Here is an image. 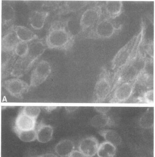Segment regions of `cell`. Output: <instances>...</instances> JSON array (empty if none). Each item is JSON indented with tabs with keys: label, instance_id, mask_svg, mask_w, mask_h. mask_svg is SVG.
Masks as SVG:
<instances>
[{
	"label": "cell",
	"instance_id": "obj_1",
	"mask_svg": "<svg viewBox=\"0 0 155 157\" xmlns=\"http://www.w3.org/2000/svg\"><path fill=\"white\" fill-rule=\"evenodd\" d=\"M73 37L64 26L55 24L51 27L46 39L50 49H67L72 45Z\"/></svg>",
	"mask_w": 155,
	"mask_h": 157
},
{
	"label": "cell",
	"instance_id": "obj_2",
	"mask_svg": "<svg viewBox=\"0 0 155 157\" xmlns=\"http://www.w3.org/2000/svg\"><path fill=\"white\" fill-rule=\"evenodd\" d=\"M52 72L50 64L47 61H40L31 73L30 87L39 86L46 81Z\"/></svg>",
	"mask_w": 155,
	"mask_h": 157
},
{
	"label": "cell",
	"instance_id": "obj_3",
	"mask_svg": "<svg viewBox=\"0 0 155 157\" xmlns=\"http://www.w3.org/2000/svg\"><path fill=\"white\" fill-rule=\"evenodd\" d=\"M3 86L12 96L18 99H22L30 88V86L27 82L18 78H10L5 81Z\"/></svg>",
	"mask_w": 155,
	"mask_h": 157
},
{
	"label": "cell",
	"instance_id": "obj_4",
	"mask_svg": "<svg viewBox=\"0 0 155 157\" xmlns=\"http://www.w3.org/2000/svg\"><path fill=\"white\" fill-rule=\"evenodd\" d=\"M134 82H125L116 87L109 103H124L132 96L135 88Z\"/></svg>",
	"mask_w": 155,
	"mask_h": 157
},
{
	"label": "cell",
	"instance_id": "obj_5",
	"mask_svg": "<svg viewBox=\"0 0 155 157\" xmlns=\"http://www.w3.org/2000/svg\"><path fill=\"white\" fill-rule=\"evenodd\" d=\"M110 80L107 76H104L99 78L95 87L94 103H101L105 100L112 91Z\"/></svg>",
	"mask_w": 155,
	"mask_h": 157
},
{
	"label": "cell",
	"instance_id": "obj_6",
	"mask_svg": "<svg viewBox=\"0 0 155 157\" xmlns=\"http://www.w3.org/2000/svg\"><path fill=\"white\" fill-rule=\"evenodd\" d=\"M37 119L31 117L20 111L15 120L14 131H28L36 129Z\"/></svg>",
	"mask_w": 155,
	"mask_h": 157
},
{
	"label": "cell",
	"instance_id": "obj_7",
	"mask_svg": "<svg viewBox=\"0 0 155 157\" xmlns=\"http://www.w3.org/2000/svg\"><path fill=\"white\" fill-rule=\"evenodd\" d=\"M34 62L28 56L19 58L15 63L10 75L18 78L23 76L29 72Z\"/></svg>",
	"mask_w": 155,
	"mask_h": 157
},
{
	"label": "cell",
	"instance_id": "obj_8",
	"mask_svg": "<svg viewBox=\"0 0 155 157\" xmlns=\"http://www.w3.org/2000/svg\"><path fill=\"white\" fill-rule=\"evenodd\" d=\"M99 146V144L97 138L93 136L87 137L80 142L79 151L89 157H92L97 154Z\"/></svg>",
	"mask_w": 155,
	"mask_h": 157
},
{
	"label": "cell",
	"instance_id": "obj_9",
	"mask_svg": "<svg viewBox=\"0 0 155 157\" xmlns=\"http://www.w3.org/2000/svg\"><path fill=\"white\" fill-rule=\"evenodd\" d=\"M36 130L37 140L40 143H47L52 140L54 132L52 126L41 123H39Z\"/></svg>",
	"mask_w": 155,
	"mask_h": 157
},
{
	"label": "cell",
	"instance_id": "obj_10",
	"mask_svg": "<svg viewBox=\"0 0 155 157\" xmlns=\"http://www.w3.org/2000/svg\"><path fill=\"white\" fill-rule=\"evenodd\" d=\"M20 41L14 30L9 32L2 37L1 44L2 52H13Z\"/></svg>",
	"mask_w": 155,
	"mask_h": 157
},
{
	"label": "cell",
	"instance_id": "obj_11",
	"mask_svg": "<svg viewBox=\"0 0 155 157\" xmlns=\"http://www.w3.org/2000/svg\"><path fill=\"white\" fill-rule=\"evenodd\" d=\"M49 14L48 12L45 11H34L31 13L30 18V25L35 30L42 29Z\"/></svg>",
	"mask_w": 155,
	"mask_h": 157
},
{
	"label": "cell",
	"instance_id": "obj_12",
	"mask_svg": "<svg viewBox=\"0 0 155 157\" xmlns=\"http://www.w3.org/2000/svg\"><path fill=\"white\" fill-rule=\"evenodd\" d=\"M75 146L73 142L70 140H61L55 147L54 150L57 155L61 157H68L74 150Z\"/></svg>",
	"mask_w": 155,
	"mask_h": 157
},
{
	"label": "cell",
	"instance_id": "obj_13",
	"mask_svg": "<svg viewBox=\"0 0 155 157\" xmlns=\"http://www.w3.org/2000/svg\"><path fill=\"white\" fill-rule=\"evenodd\" d=\"M14 30L20 41L28 42L38 38L32 31L24 26H16Z\"/></svg>",
	"mask_w": 155,
	"mask_h": 157
},
{
	"label": "cell",
	"instance_id": "obj_14",
	"mask_svg": "<svg viewBox=\"0 0 155 157\" xmlns=\"http://www.w3.org/2000/svg\"><path fill=\"white\" fill-rule=\"evenodd\" d=\"M46 47L44 44L40 41H35L29 45L28 56L35 62L45 52Z\"/></svg>",
	"mask_w": 155,
	"mask_h": 157
},
{
	"label": "cell",
	"instance_id": "obj_15",
	"mask_svg": "<svg viewBox=\"0 0 155 157\" xmlns=\"http://www.w3.org/2000/svg\"><path fill=\"white\" fill-rule=\"evenodd\" d=\"M97 12L95 9L87 10L82 15L81 24L83 29L88 28L95 22L97 18Z\"/></svg>",
	"mask_w": 155,
	"mask_h": 157
},
{
	"label": "cell",
	"instance_id": "obj_16",
	"mask_svg": "<svg viewBox=\"0 0 155 157\" xmlns=\"http://www.w3.org/2000/svg\"><path fill=\"white\" fill-rule=\"evenodd\" d=\"M99 134L104 138L106 141L112 143L116 147L121 145L122 143V138L116 131L104 129L100 131Z\"/></svg>",
	"mask_w": 155,
	"mask_h": 157
},
{
	"label": "cell",
	"instance_id": "obj_17",
	"mask_svg": "<svg viewBox=\"0 0 155 157\" xmlns=\"http://www.w3.org/2000/svg\"><path fill=\"white\" fill-rule=\"evenodd\" d=\"M116 153L115 146L105 141L99 144L97 154L98 157H114Z\"/></svg>",
	"mask_w": 155,
	"mask_h": 157
},
{
	"label": "cell",
	"instance_id": "obj_18",
	"mask_svg": "<svg viewBox=\"0 0 155 157\" xmlns=\"http://www.w3.org/2000/svg\"><path fill=\"white\" fill-rule=\"evenodd\" d=\"M92 126L96 128H103L113 124L112 120L106 114H100L93 117L91 121Z\"/></svg>",
	"mask_w": 155,
	"mask_h": 157
},
{
	"label": "cell",
	"instance_id": "obj_19",
	"mask_svg": "<svg viewBox=\"0 0 155 157\" xmlns=\"http://www.w3.org/2000/svg\"><path fill=\"white\" fill-rule=\"evenodd\" d=\"M18 137L22 141L30 143L37 140L36 129L28 131H14Z\"/></svg>",
	"mask_w": 155,
	"mask_h": 157
},
{
	"label": "cell",
	"instance_id": "obj_20",
	"mask_svg": "<svg viewBox=\"0 0 155 157\" xmlns=\"http://www.w3.org/2000/svg\"><path fill=\"white\" fill-rule=\"evenodd\" d=\"M15 12L13 7L10 5H6L2 8V19L3 23H7L14 18Z\"/></svg>",
	"mask_w": 155,
	"mask_h": 157
},
{
	"label": "cell",
	"instance_id": "obj_21",
	"mask_svg": "<svg viewBox=\"0 0 155 157\" xmlns=\"http://www.w3.org/2000/svg\"><path fill=\"white\" fill-rule=\"evenodd\" d=\"M14 51L16 55L21 58L27 56L29 52L28 42L20 41L16 46Z\"/></svg>",
	"mask_w": 155,
	"mask_h": 157
},
{
	"label": "cell",
	"instance_id": "obj_22",
	"mask_svg": "<svg viewBox=\"0 0 155 157\" xmlns=\"http://www.w3.org/2000/svg\"><path fill=\"white\" fill-rule=\"evenodd\" d=\"M21 111L28 116L37 119L41 113V109L38 106H26L23 107Z\"/></svg>",
	"mask_w": 155,
	"mask_h": 157
},
{
	"label": "cell",
	"instance_id": "obj_23",
	"mask_svg": "<svg viewBox=\"0 0 155 157\" xmlns=\"http://www.w3.org/2000/svg\"><path fill=\"white\" fill-rule=\"evenodd\" d=\"M153 102V91H148L144 93L136 99V103H152Z\"/></svg>",
	"mask_w": 155,
	"mask_h": 157
},
{
	"label": "cell",
	"instance_id": "obj_24",
	"mask_svg": "<svg viewBox=\"0 0 155 157\" xmlns=\"http://www.w3.org/2000/svg\"><path fill=\"white\" fill-rule=\"evenodd\" d=\"M68 157H89L85 155L79 151L74 150L69 155Z\"/></svg>",
	"mask_w": 155,
	"mask_h": 157
},
{
	"label": "cell",
	"instance_id": "obj_25",
	"mask_svg": "<svg viewBox=\"0 0 155 157\" xmlns=\"http://www.w3.org/2000/svg\"><path fill=\"white\" fill-rule=\"evenodd\" d=\"M97 111L98 113H101V114H106L105 113H107L110 109L111 108L110 107H96L95 108Z\"/></svg>",
	"mask_w": 155,
	"mask_h": 157
},
{
	"label": "cell",
	"instance_id": "obj_26",
	"mask_svg": "<svg viewBox=\"0 0 155 157\" xmlns=\"http://www.w3.org/2000/svg\"><path fill=\"white\" fill-rule=\"evenodd\" d=\"M36 157H58L55 154L53 153H46V154H42V155H38Z\"/></svg>",
	"mask_w": 155,
	"mask_h": 157
},
{
	"label": "cell",
	"instance_id": "obj_27",
	"mask_svg": "<svg viewBox=\"0 0 155 157\" xmlns=\"http://www.w3.org/2000/svg\"><path fill=\"white\" fill-rule=\"evenodd\" d=\"M46 108H44L46 110L48 111H52L54 110V109H56L57 107H45Z\"/></svg>",
	"mask_w": 155,
	"mask_h": 157
},
{
	"label": "cell",
	"instance_id": "obj_28",
	"mask_svg": "<svg viewBox=\"0 0 155 157\" xmlns=\"http://www.w3.org/2000/svg\"><path fill=\"white\" fill-rule=\"evenodd\" d=\"M67 108V110L70 111H74L76 110L78 108L77 107H67V108Z\"/></svg>",
	"mask_w": 155,
	"mask_h": 157
}]
</instances>
